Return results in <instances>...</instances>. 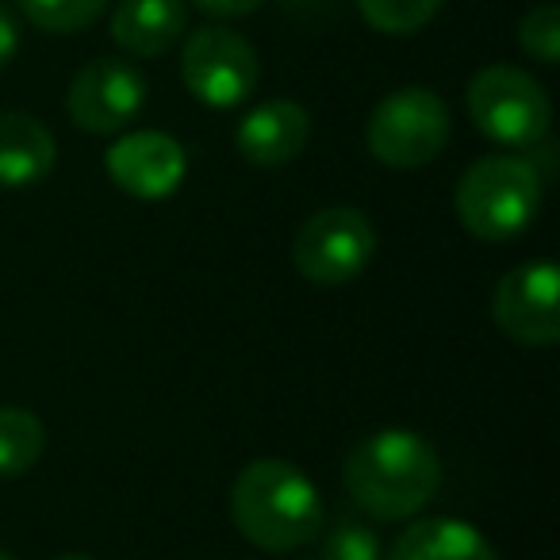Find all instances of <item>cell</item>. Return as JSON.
<instances>
[{
    "instance_id": "obj_18",
    "label": "cell",
    "mask_w": 560,
    "mask_h": 560,
    "mask_svg": "<svg viewBox=\"0 0 560 560\" xmlns=\"http://www.w3.org/2000/svg\"><path fill=\"white\" fill-rule=\"evenodd\" d=\"M518 47L541 66H552L560 58V9L557 4H537L522 16Z\"/></svg>"
},
{
    "instance_id": "obj_2",
    "label": "cell",
    "mask_w": 560,
    "mask_h": 560,
    "mask_svg": "<svg viewBox=\"0 0 560 560\" xmlns=\"http://www.w3.org/2000/svg\"><path fill=\"white\" fill-rule=\"evenodd\" d=\"M231 518L257 549L296 552L323 534V495L292 460L261 457L234 476Z\"/></svg>"
},
{
    "instance_id": "obj_21",
    "label": "cell",
    "mask_w": 560,
    "mask_h": 560,
    "mask_svg": "<svg viewBox=\"0 0 560 560\" xmlns=\"http://www.w3.org/2000/svg\"><path fill=\"white\" fill-rule=\"evenodd\" d=\"M16 50H20V20L0 4V70L16 58Z\"/></svg>"
},
{
    "instance_id": "obj_7",
    "label": "cell",
    "mask_w": 560,
    "mask_h": 560,
    "mask_svg": "<svg viewBox=\"0 0 560 560\" xmlns=\"http://www.w3.org/2000/svg\"><path fill=\"white\" fill-rule=\"evenodd\" d=\"M257 50L231 27H196L180 47V81L203 108H238L257 89Z\"/></svg>"
},
{
    "instance_id": "obj_14",
    "label": "cell",
    "mask_w": 560,
    "mask_h": 560,
    "mask_svg": "<svg viewBox=\"0 0 560 560\" xmlns=\"http://www.w3.org/2000/svg\"><path fill=\"white\" fill-rule=\"evenodd\" d=\"M388 560H499V552L460 518H419L392 541Z\"/></svg>"
},
{
    "instance_id": "obj_19",
    "label": "cell",
    "mask_w": 560,
    "mask_h": 560,
    "mask_svg": "<svg viewBox=\"0 0 560 560\" xmlns=\"http://www.w3.org/2000/svg\"><path fill=\"white\" fill-rule=\"evenodd\" d=\"M319 560H384L381 534L373 526H365V522L342 518L323 537Z\"/></svg>"
},
{
    "instance_id": "obj_6",
    "label": "cell",
    "mask_w": 560,
    "mask_h": 560,
    "mask_svg": "<svg viewBox=\"0 0 560 560\" xmlns=\"http://www.w3.org/2000/svg\"><path fill=\"white\" fill-rule=\"evenodd\" d=\"M376 254V226L361 208L335 203L304 219L292 238V261L315 289H342L369 269Z\"/></svg>"
},
{
    "instance_id": "obj_22",
    "label": "cell",
    "mask_w": 560,
    "mask_h": 560,
    "mask_svg": "<svg viewBox=\"0 0 560 560\" xmlns=\"http://www.w3.org/2000/svg\"><path fill=\"white\" fill-rule=\"evenodd\" d=\"M55 560H96V557H89V552H62V557H55Z\"/></svg>"
},
{
    "instance_id": "obj_5",
    "label": "cell",
    "mask_w": 560,
    "mask_h": 560,
    "mask_svg": "<svg viewBox=\"0 0 560 560\" xmlns=\"http://www.w3.org/2000/svg\"><path fill=\"white\" fill-rule=\"evenodd\" d=\"M453 119L434 89L407 85L388 93L365 124V147L388 170H422L445 150Z\"/></svg>"
},
{
    "instance_id": "obj_13",
    "label": "cell",
    "mask_w": 560,
    "mask_h": 560,
    "mask_svg": "<svg viewBox=\"0 0 560 560\" xmlns=\"http://www.w3.org/2000/svg\"><path fill=\"white\" fill-rule=\"evenodd\" d=\"M58 162V142L47 124L27 112H0V188L39 185Z\"/></svg>"
},
{
    "instance_id": "obj_9",
    "label": "cell",
    "mask_w": 560,
    "mask_h": 560,
    "mask_svg": "<svg viewBox=\"0 0 560 560\" xmlns=\"http://www.w3.org/2000/svg\"><path fill=\"white\" fill-rule=\"evenodd\" d=\"M147 104V81L131 62L93 58L66 89V112L85 135H119Z\"/></svg>"
},
{
    "instance_id": "obj_8",
    "label": "cell",
    "mask_w": 560,
    "mask_h": 560,
    "mask_svg": "<svg viewBox=\"0 0 560 560\" xmlns=\"http://www.w3.org/2000/svg\"><path fill=\"white\" fill-rule=\"evenodd\" d=\"M491 319L511 342L545 350L560 338V272L552 261L511 269L491 292Z\"/></svg>"
},
{
    "instance_id": "obj_20",
    "label": "cell",
    "mask_w": 560,
    "mask_h": 560,
    "mask_svg": "<svg viewBox=\"0 0 560 560\" xmlns=\"http://www.w3.org/2000/svg\"><path fill=\"white\" fill-rule=\"evenodd\" d=\"M265 0H192V9L211 20H242L261 9Z\"/></svg>"
},
{
    "instance_id": "obj_23",
    "label": "cell",
    "mask_w": 560,
    "mask_h": 560,
    "mask_svg": "<svg viewBox=\"0 0 560 560\" xmlns=\"http://www.w3.org/2000/svg\"><path fill=\"white\" fill-rule=\"evenodd\" d=\"M0 560H16V557H12V552H0Z\"/></svg>"
},
{
    "instance_id": "obj_16",
    "label": "cell",
    "mask_w": 560,
    "mask_h": 560,
    "mask_svg": "<svg viewBox=\"0 0 560 560\" xmlns=\"http://www.w3.org/2000/svg\"><path fill=\"white\" fill-rule=\"evenodd\" d=\"M112 0H16V9L32 27L47 35H78L104 16Z\"/></svg>"
},
{
    "instance_id": "obj_3",
    "label": "cell",
    "mask_w": 560,
    "mask_h": 560,
    "mask_svg": "<svg viewBox=\"0 0 560 560\" xmlns=\"http://www.w3.org/2000/svg\"><path fill=\"white\" fill-rule=\"evenodd\" d=\"M541 196L545 185L534 162L514 154H488L460 173L453 208L472 238L511 242L537 219Z\"/></svg>"
},
{
    "instance_id": "obj_4",
    "label": "cell",
    "mask_w": 560,
    "mask_h": 560,
    "mask_svg": "<svg viewBox=\"0 0 560 560\" xmlns=\"http://www.w3.org/2000/svg\"><path fill=\"white\" fill-rule=\"evenodd\" d=\"M465 108L476 131L506 150L541 142L552 127V104L541 81L518 66H483L465 89Z\"/></svg>"
},
{
    "instance_id": "obj_12",
    "label": "cell",
    "mask_w": 560,
    "mask_h": 560,
    "mask_svg": "<svg viewBox=\"0 0 560 560\" xmlns=\"http://www.w3.org/2000/svg\"><path fill=\"white\" fill-rule=\"evenodd\" d=\"M185 0H119L112 12V39L131 58H158L185 35Z\"/></svg>"
},
{
    "instance_id": "obj_1",
    "label": "cell",
    "mask_w": 560,
    "mask_h": 560,
    "mask_svg": "<svg viewBox=\"0 0 560 560\" xmlns=\"http://www.w3.org/2000/svg\"><path fill=\"white\" fill-rule=\"evenodd\" d=\"M346 495L381 522L415 518L442 488V460L422 434L404 427L361 438L342 460Z\"/></svg>"
},
{
    "instance_id": "obj_15",
    "label": "cell",
    "mask_w": 560,
    "mask_h": 560,
    "mask_svg": "<svg viewBox=\"0 0 560 560\" xmlns=\"http://www.w3.org/2000/svg\"><path fill=\"white\" fill-rule=\"evenodd\" d=\"M47 450V427L27 407H0V480L32 472Z\"/></svg>"
},
{
    "instance_id": "obj_10",
    "label": "cell",
    "mask_w": 560,
    "mask_h": 560,
    "mask_svg": "<svg viewBox=\"0 0 560 560\" xmlns=\"http://www.w3.org/2000/svg\"><path fill=\"white\" fill-rule=\"evenodd\" d=\"M112 185L142 203L170 200L188 173V154L173 135L165 131H131L119 135L104 154Z\"/></svg>"
},
{
    "instance_id": "obj_11",
    "label": "cell",
    "mask_w": 560,
    "mask_h": 560,
    "mask_svg": "<svg viewBox=\"0 0 560 560\" xmlns=\"http://www.w3.org/2000/svg\"><path fill=\"white\" fill-rule=\"evenodd\" d=\"M312 139V116L296 101H265L242 116L234 147L257 170H280L296 162Z\"/></svg>"
},
{
    "instance_id": "obj_17",
    "label": "cell",
    "mask_w": 560,
    "mask_h": 560,
    "mask_svg": "<svg viewBox=\"0 0 560 560\" xmlns=\"http://www.w3.org/2000/svg\"><path fill=\"white\" fill-rule=\"evenodd\" d=\"M445 0H358V12L381 35H415L442 12Z\"/></svg>"
}]
</instances>
